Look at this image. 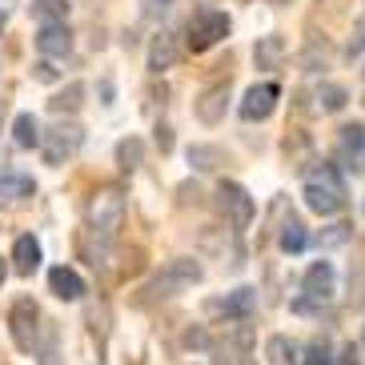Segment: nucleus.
I'll return each instance as SVG.
<instances>
[{"label": "nucleus", "mask_w": 365, "mask_h": 365, "mask_svg": "<svg viewBox=\"0 0 365 365\" xmlns=\"http://www.w3.org/2000/svg\"><path fill=\"white\" fill-rule=\"evenodd\" d=\"M201 277H205V269L197 265L193 257H173V261H165V265L157 269V273H153L145 285H140V305H157V301L177 297V293L193 289Z\"/></svg>", "instance_id": "obj_1"}, {"label": "nucleus", "mask_w": 365, "mask_h": 365, "mask_svg": "<svg viewBox=\"0 0 365 365\" xmlns=\"http://www.w3.org/2000/svg\"><path fill=\"white\" fill-rule=\"evenodd\" d=\"M345 177L337 165L322 161L317 169L305 177V205H309L313 213H322V217H333V213H341L345 209Z\"/></svg>", "instance_id": "obj_2"}, {"label": "nucleus", "mask_w": 365, "mask_h": 365, "mask_svg": "<svg viewBox=\"0 0 365 365\" xmlns=\"http://www.w3.org/2000/svg\"><path fill=\"white\" fill-rule=\"evenodd\" d=\"M88 225L105 241H113L125 229V193L117 185H101L97 193L88 197Z\"/></svg>", "instance_id": "obj_3"}, {"label": "nucleus", "mask_w": 365, "mask_h": 365, "mask_svg": "<svg viewBox=\"0 0 365 365\" xmlns=\"http://www.w3.org/2000/svg\"><path fill=\"white\" fill-rule=\"evenodd\" d=\"M81 145H85V129L76 120H56L48 133H41V153L48 165H65L81 153Z\"/></svg>", "instance_id": "obj_4"}, {"label": "nucleus", "mask_w": 365, "mask_h": 365, "mask_svg": "<svg viewBox=\"0 0 365 365\" xmlns=\"http://www.w3.org/2000/svg\"><path fill=\"white\" fill-rule=\"evenodd\" d=\"M9 333H12V345H16L21 354H33V349H36V341H41V309H36L33 297L12 301Z\"/></svg>", "instance_id": "obj_5"}, {"label": "nucleus", "mask_w": 365, "mask_h": 365, "mask_svg": "<svg viewBox=\"0 0 365 365\" xmlns=\"http://www.w3.org/2000/svg\"><path fill=\"white\" fill-rule=\"evenodd\" d=\"M217 209H221V217H225L233 229H249L253 225V213H257V205H253L249 189L245 185H237V181L217 185Z\"/></svg>", "instance_id": "obj_6"}, {"label": "nucleus", "mask_w": 365, "mask_h": 365, "mask_svg": "<svg viewBox=\"0 0 365 365\" xmlns=\"http://www.w3.org/2000/svg\"><path fill=\"white\" fill-rule=\"evenodd\" d=\"M229 36V16L217 9H201L193 12V21H189V48L193 53H205V48H213L217 41H225Z\"/></svg>", "instance_id": "obj_7"}, {"label": "nucleus", "mask_w": 365, "mask_h": 365, "mask_svg": "<svg viewBox=\"0 0 365 365\" xmlns=\"http://www.w3.org/2000/svg\"><path fill=\"white\" fill-rule=\"evenodd\" d=\"M301 293L309 301H329L337 293V273H333L329 261H313L305 269V277H301Z\"/></svg>", "instance_id": "obj_8"}, {"label": "nucleus", "mask_w": 365, "mask_h": 365, "mask_svg": "<svg viewBox=\"0 0 365 365\" xmlns=\"http://www.w3.org/2000/svg\"><path fill=\"white\" fill-rule=\"evenodd\" d=\"M281 101V88L273 85V81H265V85H253L245 93V101H241V117L245 120H265L273 108H277Z\"/></svg>", "instance_id": "obj_9"}, {"label": "nucleus", "mask_w": 365, "mask_h": 365, "mask_svg": "<svg viewBox=\"0 0 365 365\" xmlns=\"http://www.w3.org/2000/svg\"><path fill=\"white\" fill-rule=\"evenodd\" d=\"M197 120L201 125H221L225 120V108H229V81H221V85H209L197 97Z\"/></svg>", "instance_id": "obj_10"}, {"label": "nucleus", "mask_w": 365, "mask_h": 365, "mask_svg": "<svg viewBox=\"0 0 365 365\" xmlns=\"http://www.w3.org/2000/svg\"><path fill=\"white\" fill-rule=\"evenodd\" d=\"M36 48H41L44 61L68 56L73 53V33H68V24H41V29H36Z\"/></svg>", "instance_id": "obj_11"}, {"label": "nucleus", "mask_w": 365, "mask_h": 365, "mask_svg": "<svg viewBox=\"0 0 365 365\" xmlns=\"http://www.w3.org/2000/svg\"><path fill=\"white\" fill-rule=\"evenodd\" d=\"M36 193V181L33 177H24V173H12V169H0V205L9 209V205H21L24 197Z\"/></svg>", "instance_id": "obj_12"}, {"label": "nucleus", "mask_w": 365, "mask_h": 365, "mask_svg": "<svg viewBox=\"0 0 365 365\" xmlns=\"http://www.w3.org/2000/svg\"><path fill=\"white\" fill-rule=\"evenodd\" d=\"M48 289H53L61 301H81V297H85V281H81L76 269L56 265V269H48Z\"/></svg>", "instance_id": "obj_13"}, {"label": "nucleus", "mask_w": 365, "mask_h": 365, "mask_svg": "<svg viewBox=\"0 0 365 365\" xmlns=\"http://www.w3.org/2000/svg\"><path fill=\"white\" fill-rule=\"evenodd\" d=\"M361 157H365V125H345L341 137H337V161L357 169Z\"/></svg>", "instance_id": "obj_14"}, {"label": "nucleus", "mask_w": 365, "mask_h": 365, "mask_svg": "<svg viewBox=\"0 0 365 365\" xmlns=\"http://www.w3.org/2000/svg\"><path fill=\"white\" fill-rule=\"evenodd\" d=\"M12 269L21 273V277H33L36 269H41V241L36 237H16V245H12Z\"/></svg>", "instance_id": "obj_15"}, {"label": "nucleus", "mask_w": 365, "mask_h": 365, "mask_svg": "<svg viewBox=\"0 0 365 365\" xmlns=\"http://www.w3.org/2000/svg\"><path fill=\"white\" fill-rule=\"evenodd\" d=\"M177 56H181V44H177V36L173 33H157L149 44V68L153 73H165V68L177 65Z\"/></svg>", "instance_id": "obj_16"}, {"label": "nucleus", "mask_w": 365, "mask_h": 365, "mask_svg": "<svg viewBox=\"0 0 365 365\" xmlns=\"http://www.w3.org/2000/svg\"><path fill=\"white\" fill-rule=\"evenodd\" d=\"M285 56H289V48L281 36H257V44H253V65L257 68H281Z\"/></svg>", "instance_id": "obj_17"}, {"label": "nucleus", "mask_w": 365, "mask_h": 365, "mask_svg": "<svg viewBox=\"0 0 365 365\" xmlns=\"http://www.w3.org/2000/svg\"><path fill=\"white\" fill-rule=\"evenodd\" d=\"M253 305H257V293H253V289H233L225 301H213L209 309L225 313V317H237V322H245L249 313H253Z\"/></svg>", "instance_id": "obj_18"}, {"label": "nucleus", "mask_w": 365, "mask_h": 365, "mask_svg": "<svg viewBox=\"0 0 365 365\" xmlns=\"http://www.w3.org/2000/svg\"><path fill=\"white\" fill-rule=\"evenodd\" d=\"M12 140L21 149H36L41 145V125H36L33 113H16V120H12Z\"/></svg>", "instance_id": "obj_19"}, {"label": "nucleus", "mask_w": 365, "mask_h": 365, "mask_svg": "<svg viewBox=\"0 0 365 365\" xmlns=\"http://www.w3.org/2000/svg\"><path fill=\"white\" fill-rule=\"evenodd\" d=\"M117 165L125 173H137L140 165H145V140H140V137H125V140H120V145H117Z\"/></svg>", "instance_id": "obj_20"}, {"label": "nucleus", "mask_w": 365, "mask_h": 365, "mask_svg": "<svg viewBox=\"0 0 365 365\" xmlns=\"http://www.w3.org/2000/svg\"><path fill=\"white\" fill-rule=\"evenodd\" d=\"M277 245L285 249V253H301V249L309 245V233H305V225H301L297 217H289V221L281 225V237H277Z\"/></svg>", "instance_id": "obj_21"}, {"label": "nucleus", "mask_w": 365, "mask_h": 365, "mask_svg": "<svg viewBox=\"0 0 365 365\" xmlns=\"http://www.w3.org/2000/svg\"><path fill=\"white\" fill-rule=\"evenodd\" d=\"M33 16L41 24H65L68 21V0H33Z\"/></svg>", "instance_id": "obj_22"}, {"label": "nucleus", "mask_w": 365, "mask_h": 365, "mask_svg": "<svg viewBox=\"0 0 365 365\" xmlns=\"http://www.w3.org/2000/svg\"><path fill=\"white\" fill-rule=\"evenodd\" d=\"M81 97H85V85H68L65 93H56L53 101H48V108H53L56 117H61V113H76V108H81Z\"/></svg>", "instance_id": "obj_23"}, {"label": "nucleus", "mask_w": 365, "mask_h": 365, "mask_svg": "<svg viewBox=\"0 0 365 365\" xmlns=\"http://www.w3.org/2000/svg\"><path fill=\"white\" fill-rule=\"evenodd\" d=\"M189 165L201 169V173L217 169V165H221V149H213V145H193V149H189Z\"/></svg>", "instance_id": "obj_24"}, {"label": "nucleus", "mask_w": 365, "mask_h": 365, "mask_svg": "<svg viewBox=\"0 0 365 365\" xmlns=\"http://www.w3.org/2000/svg\"><path fill=\"white\" fill-rule=\"evenodd\" d=\"M345 101H349V93H345L341 85H322L317 88V105H322L325 113H341Z\"/></svg>", "instance_id": "obj_25"}, {"label": "nucleus", "mask_w": 365, "mask_h": 365, "mask_svg": "<svg viewBox=\"0 0 365 365\" xmlns=\"http://www.w3.org/2000/svg\"><path fill=\"white\" fill-rule=\"evenodd\" d=\"M265 354L273 357L277 365H289L293 357H297V345L289 341V337H269V345H265Z\"/></svg>", "instance_id": "obj_26"}, {"label": "nucleus", "mask_w": 365, "mask_h": 365, "mask_svg": "<svg viewBox=\"0 0 365 365\" xmlns=\"http://www.w3.org/2000/svg\"><path fill=\"white\" fill-rule=\"evenodd\" d=\"M301 365H333V349H329V341H309L305 345V354H301Z\"/></svg>", "instance_id": "obj_27"}, {"label": "nucleus", "mask_w": 365, "mask_h": 365, "mask_svg": "<svg viewBox=\"0 0 365 365\" xmlns=\"http://www.w3.org/2000/svg\"><path fill=\"white\" fill-rule=\"evenodd\" d=\"M41 365H61V349H56V329L48 325L44 333V345H41Z\"/></svg>", "instance_id": "obj_28"}, {"label": "nucleus", "mask_w": 365, "mask_h": 365, "mask_svg": "<svg viewBox=\"0 0 365 365\" xmlns=\"http://www.w3.org/2000/svg\"><path fill=\"white\" fill-rule=\"evenodd\" d=\"M341 241H349V225H329L325 233H317V245L322 249H333V245H341Z\"/></svg>", "instance_id": "obj_29"}, {"label": "nucleus", "mask_w": 365, "mask_h": 365, "mask_svg": "<svg viewBox=\"0 0 365 365\" xmlns=\"http://www.w3.org/2000/svg\"><path fill=\"white\" fill-rule=\"evenodd\" d=\"M357 53H365V21H357L354 41H349V56H357Z\"/></svg>", "instance_id": "obj_30"}, {"label": "nucleus", "mask_w": 365, "mask_h": 365, "mask_svg": "<svg viewBox=\"0 0 365 365\" xmlns=\"http://www.w3.org/2000/svg\"><path fill=\"white\" fill-rule=\"evenodd\" d=\"M33 76L36 81H56V68L48 65V61H41V65H33Z\"/></svg>", "instance_id": "obj_31"}, {"label": "nucleus", "mask_w": 365, "mask_h": 365, "mask_svg": "<svg viewBox=\"0 0 365 365\" xmlns=\"http://www.w3.org/2000/svg\"><path fill=\"white\" fill-rule=\"evenodd\" d=\"M337 365H361V357H357V345H345L341 349V361Z\"/></svg>", "instance_id": "obj_32"}, {"label": "nucleus", "mask_w": 365, "mask_h": 365, "mask_svg": "<svg viewBox=\"0 0 365 365\" xmlns=\"http://www.w3.org/2000/svg\"><path fill=\"white\" fill-rule=\"evenodd\" d=\"M157 145L169 153V149H173V129H165V125H161V129H157Z\"/></svg>", "instance_id": "obj_33"}, {"label": "nucleus", "mask_w": 365, "mask_h": 365, "mask_svg": "<svg viewBox=\"0 0 365 365\" xmlns=\"http://www.w3.org/2000/svg\"><path fill=\"white\" fill-rule=\"evenodd\" d=\"M185 345H205V333L201 329H189V333H185Z\"/></svg>", "instance_id": "obj_34"}, {"label": "nucleus", "mask_w": 365, "mask_h": 365, "mask_svg": "<svg viewBox=\"0 0 365 365\" xmlns=\"http://www.w3.org/2000/svg\"><path fill=\"white\" fill-rule=\"evenodd\" d=\"M4 277H9V265H4V261H0V285H4Z\"/></svg>", "instance_id": "obj_35"}, {"label": "nucleus", "mask_w": 365, "mask_h": 365, "mask_svg": "<svg viewBox=\"0 0 365 365\" xmlns=\"http://www.w3.org/2000/svg\"><path fill=\"white\" fill-rule=\"evenodd\" d=\"M153 4H161V9H169V4H173V0H153Z\"/></svg>", "instance_id": "obj_36"}, {"label": "nucleus", "mask_w": 365, "mask_h": 365, "mask_svg": "<svg viewBox=\"0 0 365 365\" xmlns=\"http://www.w3.org/2000/svg\"><path fill=\"white\" fill-rule=\"evenodd\" d=\"M0 33H4V12H0Z\"/></svg>", "instance_id": "obj_37"}, {"label": "nucleus", "mask_w": 365, "mask_h": 365, "mask_svg": "<svg viewBox=\"0 0 365 365\" xmlns=\"http://www.w3.org/2000/svg\"><path fill=\"white\" fill-rule=\"evenodd\" d=\"M273 4H289V0H273Z\"/></svg>", "instance_id": "obj_38"}]
</instances>
